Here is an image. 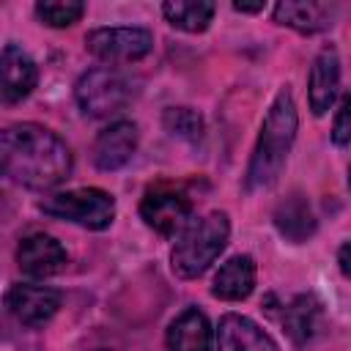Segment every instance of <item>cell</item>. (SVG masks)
Masks as SVG:
<instances>
[{"label":"cell","mask_w":351,"mask_h":351,"mask_svg":"<svg viewBox=\"0 0 351 351\" xmlns=\"http://www.w3.org/2000/svg\"><path fill=\"white\" fill-rule=\"evenodd\" d=\"M0 159L3 173L14 184L30 189L58 186L71 173V154L66 143L38 123L8 126L0 140Z\"/></svg>","instance_id":"6da1fadb"},{"label":"cell","mask_w":351,"mask_h":351,"mask_svg":"<svg viewBox=\"0 0 351 351\" xmlns=\"http://www.w3.org/2000/svg\"><path fill=\"white\" fill-rule=\"evenodd\" d=\"M296 123L299 118H296L293 99L288 90H280L261 123V134L247 167V189H263L277 181L288 159V151L296 140Z\"/></svg>","instance_id":"7a4b0ae2"},{"label":"cell","mask_w":351,"mask_h":351,"mask_svg":"<svg viewBox=\"0 0 351 351\" xmlns=\"http://www.w3.org/2000/svg\"><path fill=\"white\" fill-rule=\"evenodd\" d=\"M230 236V222L225 211H211L195 222L186 225V230L178 236L173 247V271L184 280L200 277L225 250Z\"/></svg>","instance_id":"3957f363"},{"label":"cell","mask_w":351,"mask_h":351,"mask_svg":"<svg viewBox=\"0 0 351 351\" xmlns=\"http://www.w3.org/2000/svg\"><path fill=\"white\" fill-rule=\"evenodd\" d=\"M38 208L49 217L69 219L74 225L90 228V230H104L112 217H115V200L110 192L96 189V186H82L71 192H58L52 197H44Z\"/></svg>","instance_id":"277c9868"},{"label":"cell","mask_w":351,"mask_h":351,"mask_svg":"<svg viewBox=\"0 0 351 351\" xmlns=\"http://www.w3.org/2000/svg\"><path fill=\"white\" fill-rule=\"evenodd\" d=\"M77 104L88 118H110L121 112L132 96L126 80L110 69H90L77 80Z\"/></svg>","instance_id":"5b68a950"},{"label":"cell","mask_w":351,"mask_h":351,"mask_svg":"<svg viewBox=\"0 0 351 351\" xmlns=\"http://www.w3.org/2000/svg\"><path fill=\"white\" fill-rule=\"evenodd\" d=\"M140 217L148 228H154L162 236L184 233L192 217V200L184 189L173 184H154L145 189L140 200Z\"/></svg>","instance_id":"8992f818"},{"label":"cell","mask_w":351,"mask_h":351,"mask_svg":"<svg viewBox=\"0 0 351 351\" xmlns=\"http://www.w3.org/2000/svg\"><path fill=\"white\" fill-rule=\"evenodd\" d=\"M88 49L107 63H132L151 52L154 38L145 27H99L85 36Z\"/></svg>","instance_id":"52a82bcc"},{"label":"cell","mask_w":351,"mask_h":351,"mask_svg":"<svg viewBox=\"0 0 351 351\" xmlns=\"http://www.w3.org/2000/svg\"><path fill=\"white\" fill-rule=\"evenodd\" d=\"M60 307V293L44 285H11L5 293V310L30 329L44 326Z\"/></svg>","instance_id":"ba28073f"},{"label":"cell","mask_w":351,"mask_h":351,"mask_svg":"<svg viewBox=\"0 0 351 351\" xmlns=\"http://www.w3.org/2000/svg\"><path fill=\"white\" fill-rule=\"evenodd\" d=\"M16 261H19V269L30 277H52L66 269L69 255L58 239H52L47 233H33L19 241Z\"/></svg>","instance_id":"9c48e42d"},{"label":"cell","mask_w":351,"mask_h":351,"mask_svg":"<svg viewBox=\"0 0 351 351\" xmlns=\"http://www.w3.org/2000/svg\"><path fill=\"white\" fill-rule=\"evenodd\" d=\"M137 151V126L132 121H115L99 132L93 143V162L99 170L123 167Z\"/></svg>","instance_id":"30bf717a"},{"label":"cell","mask_w":351,"mask_h":351,"mask_svg":"<svg viewBox=\"0 0 351 351\" xmlns=\"http://www.w3.org/2000/svg\"><path fill=\"white\" fill-rule=\"evenodd\" d=\"M217 348L219 351H280L277 343L255 321L236 313H228L219 318Z\"/></svg>","instance_id":"8fae6325"},{"label":"cell","mask_w":351,"mask_h":351,"mask_svg":"<svg viewBox=\"0 0 351 351\" xmlns=\"http://www.w3.org/2000/svg\"><path fill=\"white\" fill-rule=\"evenodd\" d=\"M0 80H3V101L16 104L36 88L38 71L36 63L16 44H5L0 55Z\"/></svg>","instance_id":"7c38bea8"},{"label":"cell","mask_w":351,"mask_h":351,"mask_svg":"<svg viewBox=\"0 0 351 351\" xmlns=\"http://www.w3.org/2000/svg\"><path fill=\"white\" fill-rule=\"evenodd\" d=\"M337 85H340V60H337V49L335 47H324L313 66H310V80H307V93H310V107L315 115H324L335 96H337Z\"/></svg>","instance_id":"4fadbf2b"},{"label":"cell","mask_w":351,"mask_h":351,"mask_svg":"<svg viewBox=\"0 0 351 351\" xmlns=\"http://www.w3.org/2000/svg\"><path fill=\"white\" fill-rule=\"evenodd\" d=\"M274 228L280 230V236H285L293 244H302L315 233V214L302 192H291L285 200L277 203Z\"/></svg>","instance_id":"5bb4252c"},{"label":"cell","mask_w":351,"mask_h":351,"mask_svg":"<svg viewBox=\"0 0 351 351\" xmlns=\"http://www.w3.org/2000/svg\"><path fill=\"white\" fill-rule=\"evenodd\" d=\"M255 288V261L250 255H233L225 261L214 277L211 293L225 302H241Z\"/></svg>","instance_id":"9a60e30c"},{"label":"cell","mask_w":351,"mask_h":351,"mask_svg":"<svg viewBox=\"0 0 351 351\" xmlns=\"http://www.w3.org/2000/svg\"><path fill=\"white\" fill-rule=\"evenodd\" d=\"M167 351H211V326L197 307H186L167 326Z\"/></svg>","instance_id":"2e32d148"},{"label":"cell","mask_w":351,"mask_h":351,"mask_svg":"<svg viewBox=\"0 0 351 351\" xmlns=\"http://www.w3.org/2000/svg\"><path fill=\"white\" fill-rule=\"evenodd\" d=\"M335 5L329 3H296V0H282L274 5V22L288 25L299 33H321L332 25Z\"/></svg>","instance_id":"e0dca14e"},{"label":"cell","mask_w":351,"mask_h":351,"mask_svg":"<svg viewBox=\"0 0 351 351\" xmlns=\"http://www.w3.org/2000/svg\"><path fill=\"white\" fill-rule=\"evenodd\" d=\"M321 324V304L315 296L302 293L282 310V326L293 343H307Z\"/></svg>","instance_id":"ac0fdd59"},{"label":"cell","mask_w":351,"mask_h":351,"mask_svg":"<svg viewBox=\"0 0 351 351\" xmlns=\"http://www.w3.org/2000/svg\"><path fill=\"white\" fill-rule=\"evenodd\" d=\"M214 3L208 0H170L162 5V14L167 22L186 33H203L214 16Z\"/></svg>","instance_id":"d6986e66"},{"label":"cell","mask_w":351,"mask_h":351,"mask_svg":"<svg viewBox=\"0 0 351 351\" xmlns=\"http://www.w3.org/2000/svg\"><path fill=\"white\" fill-rule=\"evenodd\" d=\"M36 14L49 27H69L85 14V5L74 3V0H66V3L63 0H41V3H36Z\"/></svg>","instance_id":"ffe728a7"},{"label":"cell","mask_w":351,"mask_h":351,"mask_svg":"<svg viewBox=\"0 0 351 351\" xmlns=\"http://www.w3.org/2000/svg\"><path fill=\"white\" fill-rule=\"evenodd\" d=\"M162 121H165L167 132L181 137V140L197 143L203 137V118L195 110H189V107H170Z\"/></svg>","instance_id":"44dd1931"},{"label":"cell","mask_w":351,"mask_h":351,"mask_svg":"<svg viewBox=\"0 0 351 351\" xmlns=\"http://www.w3.org/2000/svg\"><path fill=\"white\" fill-rule=\"evenodd\" d=\"M332 140L337 145H348L351 143V96H346L340 110H337V118L332 123Z\"/></svg>","instance_id":"7402d4cb"},{"label":"cell","mask_w":351,"mask_h":351,"mask_svg":"<svg viewBox=\"0 0 351 351\" xmlns=\"http://www.w3.org/2000/svg\"><path fill=\"white\" fill-rule=\"evenodd\" d=\"M337 263H340V271H343L346 277H351V241H346V244L340 247V252H337Z\"/></svg>","instance_id":"603a6c76"},{"label":"cell","mask_w":351,"mask_h":351,"mask_svg":"<svg viewBox=\"0 0 351 351\" xmlns=\"http://www.w3.org/2000/svg\"><path fill=\"white\" fill-rule=\"evenodd\" d=\"M233 8L244 14H255V11H263V3H233Z\"/></svg>","instance_id":"cb8c5ba5"},{"label":"cell","mask_w":351,"mask_h":351,"mask_svg":"<svg viewBox=\"0 0 351 351\" xmlns=\"http://www.w3.org/2000/svg\"><path fill=\"white\" fill-rule=\"evenodd\" d=\"M348 184H351V173H348Z\"/></svg>","instance_id":"d4e9b609"}]
</instances>
